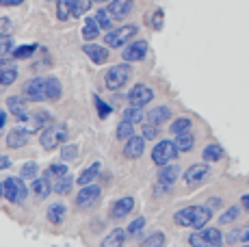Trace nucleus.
Masks as SVG:
<instances>
[{
  "label": "nucleus",
  "instance_id": "a18cd8bd",
  "mask_svg": "<svg viewBox=\"0 0 249 247\" xmlns=\"http://www.w3.org/2000/svg\"><path fill=\"white\" fill-rule=\"evenodd\" d=\"M16 50L13 48V39L9 35H0V56H7Z\"/></svg>",
  "mask_w": 249,
  "mask_h": 247
},
{
  "label": "nucleus",
  "instance_id": "bb28decb",
  "mask_svg": "<svg viewBox=\"0 0 249 247\" xmlns=\"http://www.w3.org/2000/svg\"><path fill=\"white\" fill-rule=\"evenodd\" d=\"M100 37V26L98 22H95V18H87V20L83 22V39L87 41H93Z\"/></svg>",
  "mask_w": 249,
  "mask_h": 247
},
{
  "label": "nucleus",
  "instance_id": "864d4df0",
  "mask_svg": "<svg viewBox=\"0 0 249 247\" xmlns=\"http://www.w3.org/2000/svg\"><path fill=\"white\" fill-rule=\"evenodd\" d=\"M11 167V160L7 159V156H0V172H2V169H9Z\"/></svg>",
  "mask_w": 249,
  "mask_h": 247
},
{
  "label": "nucleus",
  "instance_id": "bf43d9fd",
  "mask_svg": "<svg viewBox=\"0 0 249 247\" xmlns=\"http://www.w3.org/2000/svg\"><path fill=\"white\" fill-rule=\"evenodd\" d=\"M0 195H4V187H2V182H0Z\"/></svg>",
  "mask_w": 249,
  "mask_h": 247
},
{
  "label": "nucleus",
  "instance_id": "8fccbe9b",
  "mask_svg": "<svg viewBox=\"0 0 249 247\" xmlns=\"http://www.w3.org/2000/svg\"><path fill=\"white\" fill-rule=\"evenodd\" d=\"M150 26H154L156 31L162 28V9H156L154 16H150Z\"/></svg>",
  "mask_w": 249,
  "mask_h": 247
},
{
  "label": "nucleus",
  "instance_id": "7ed1b4c3",
  "mask_svg": "<svg viewBox=\"0 0 249 247\" xmlns=\"http://www.w3.org/2000/svg\"><path fill=\"white\" fill-rule=\"evenodd\" d=\"M180 150L178 145H176V141H159V143L152 148V160H154V165H159V167H165V165L174 163L176 159H178Z\"/></svg>",
  "mask_w": 249,
  "mask_h": 247
},
{
  "label": "nucleus",
  "instance_id": "a19ab883",
  "mask_svg": "<svg viewBox=\"0 0 249 247\" xmlns=\"http://www.w3.org/2000/svg\"><path fill=\"white\" fill-rule=\"evenodd\" d=\"M61 159H63V163L76 160V159H78V145H74V143L63 145V148H61Z\"/></svg>",
  "mask_w": 249,
  "mask_h": 247
},
{
  "label": "nucleus",
  "instance_id": "0eeeda50",
  "mask_svg": "<svg viewBox=\"0 0 249 247\" xmlns=\"http://www.w3.org/2000/svg\"><path fill=\"white\" fill-rule=\"evenodd\" d=\"M4 187V199L9 204H24L28 197V187L22 182V178H7L2 182Z\"/></svg>",
  "mask_w": 249,
  "mask_h": 247
},
{
  "label": "nucleus",
  "instance_id": "9b49d317",
  "mask_svg": "<svg viewBox=\"0 0 249 247\" xmlns=\"http://www.w3.org/2000/svg\"><path fill=\"white\" fill-rule=\"evenodd\" d=\"M208 176H210L208 163H197V165H191L184 172V182L186 187H199V184H204L208 180Z\"/></svg>",
  "mask_w": 249,
  "mask_h": 247
},
{
  "label": "nucleus",
  "instance_id": "473e14b6",
  "mask_svg": "<svg viewBox=\"0 0 249 247\" xmlns=\"http://www.w3.org/2000/svg\"><path fill=\"white\" fill-rule=\"evenodd\" d=\"M141 247H165V232H160V230L152 232L147 239L141 241Z\"/></svg>",
  "mask_w": 249,
  "mask_h": 247
},
{
  "label": "nucleus",
  "instance_id": "4d7b16f0",
  "mask_svg": "<svg viewBox=\"0 0 249 247\" xmlns=\"http://www.w3.org/2000/svg\"><path fill=\"white\" fill-rule=\"evenodd\" d=\"M208 204H210V208H219V206H221V199H219V197H213Z\"/></svg>",
  "mask_w": 249,
  "mask_h": 247
},
{
  "label": "nucleus",
  "instance_id": "e433bc0d",
  "mask_svg": "<svg viewBox=\"0 0 249 247\" xmlns=\"http://www.w3.org/2000/svg\"><path fill=\"white\" fill-rule=\"evenodd\" d=\"M70 174V167H68V163H52L50 167H48V172L46 176L48 178H63V176H68Z\"/></svg>",
  "mask_w": 249,
  "mask_h": 247
},
{
  "label": "nucleus",
  "instance_id": "de8ad7c7",
  "mask_svg": "<svg viewBox=\"0 0 249 247\" xmlns=\"http://www.w3.org/2000/svg\"><path fill=\"white\" fill-rule=\"evenodd\" d=\"M91 2H93V0H76V7H74V13H71V16L80 18L83 13H87L91 9Z\"/></svg>",
  "mask_w": 249,
  "mask_h": 247
},
{
  "label": "nucleus",
  "instance_id": "f03ea898",
  "mask_svg": "<svg viewBox=\"0 0 249 247\" xmlns=\"http://www.w3.org/2000/svg\"><path fill=\"white\" fill-rule=\"evenodd\" d=\"M226 236L221 234L219 228H202L189 234V245L191 247H223Z\"/></svg>",
  "mask_w": 249,
  "mask_h": 247
},
{
  "label": "nucleus",
  "instance_id": "37998d69",
  "mask_svg": "<svg viewBox=\"0 0 249 247\" xmlns=\"http://www.w3.org/2000/svg\"><path fill=\"white\" fill-rule=\"evenodd\" d=\"M141 137L145 141H152V139H156L159 137V126H154V124H143V128H141Z\"/></svg>",
  "mask_w": 249,
  "mask_h": 247
},
{
  "label": "nucleus",
  "instance_id": "f8f14e48",
  "mask_svg": "<svg viewBox=\"0 0 249 247\" xmlns=\"http://www.w3.org/2000/svg\"><path fill=\"white\" fill-rule=\"evenodd\" d=\"M7 106L9 111L13 113L18 122H31V113H28V106H26V98H20V96H11L7 100Z\"/></svg>",
  "mask_w": 249,
  "mask_h": 247
},
{
  "label": "nucleus",
  "instance_id": "4be33fe9",
  "mask_svg": "<svg viewBox=\"0 0 249 247\" xmlns=\"http://www.w3.org/2000/svg\"><path fill=\"white\" fill-rule=\"evenodd\" d=\"M132 7H135L132 0H113V2L108 4V13H111L115 20H124V18L132 11Z\"/></svg>",
  "mask_w": 249,
  "mask_h": 247
},
{
  "label": "nucleus",
  "instance_id": "c756f323",
  "mask_svg": "<svg viewBox=\"0 0 249 247\" xmlns=\"http://www.w3.org/2000/svg\"><path fill=\"white\" fill-rule=\"evenodd\" d=\"M31 122H33L31 124V130L35 132L37 128H48V126H50V124H52V115L48 111H37L35 115L31 117Z\"/></svg>",
  "mask_w": 249,
  "mask_h": 247
},
{
  "label": "nucleus",
  "instance_id": "052dcab7",
  "mask_svg": "<svg viewBox=\"0 0 249 247\" xmlns=\"http://www.w3.org/2000/svg\"><path fill=\"white\" fill-rule=\"evenodd\" d=\"M98 2H107V0H98Z\"/></svg>",
  "mask_w": 249,
  "mask_h": 247
},
{
  "label": "nucleus",
  "instance_id": "5701e85b",
  "mask_svg": "<svg viewBox=\"0 0 249 247\" xmlns=\"http://www.w3.org/2000/svg\"><path fill=\"white\" fill-rule=\"evenodd\" d=\"M61 93H63L61 80L56 78V76H48L46 78V98L52 100V102H56V100L61 98Z\"/></svg>",
  "mask_w": 249,
  "mask_h": 247
},
{
  "label": "nucleus",
  "instance_id": "58836bf2",
  "mask_svg": "<svg viewBox=\"0 0 249 247\" xmlns=\"http://www.w3.org/2000/svg\"><path fill=\"white\" fill-rule=\"evenodd\" d=\"M145 228V217H137L135 221H130V226L126 228L128 236H132V239H141V230Z\"/></svg>",
  "mask_w": 249,
  "mask_h": 247
},
{
  "label": "nucleus",
  "instance_id": "7c9ffc66",
  "mask_svg": "<svg viewBox=\"0 0 249 247\" xmlns=\"http://www.w3.org/2000/svg\"><path fill=\"white\" fill-rule=\"evenodd\" d=\"M18 80V70L13 65H7L4 70H0V87H9Z\"/></svg>",
  "mask_w": 249,
  "mask_h": 247
},
{
  "label": "nucleus",
  "instance_id": "393cba45",
  "mask_svg": "<svg viewBox=\"0 0 249 247\" xmlns=\"http://www.w3.org/2000/svg\"><path fill=\"white\" fill-rule=\"evenodd\" d=\"M100 169H102V165H100V160H95V163H91L87 169H83L78 176V184L80 187H87V184H91L95 180V176L100 174Z\"/></svg>",
  "mask_w": 249,
  "mask_h": 247
},
{
  "label": "nucleus",
  "instance_id": "6e6552de",
  "mask_svg": "<svg viewBox=\"0 0 249 247\" xmlns=\"http://www.w3.org/2000/svg\"><path fill=\"white\" fill-rule=\"evenodd\" d=\"M137 33H139L137 24H124V26H119L117 31H108L107 37H104V41H107L108 48H119V46H124V44L135 39Z\"/></svg>",
  "mask_w": 249,
  "mask_h": 247
},
{
  "label": "nucleus",
  "instance_id": "f3484780",
  "mask_svg": "<svg viewBox=\"0 0 249 247\" xmlns=\"http://www.w3.org/2000/svg\"><path fill=\"white\" fill-rule=\"evenodd\" d=\"M65 217H68V208H65L63 202H52L48 204L46 208V219L52 223V226H61V223L65 221Z\"/></svg>",
  "mask_w": 249,
  "mask_h": 247
},
{
  "label": "nucleus",
  "instance_id": "49530a36",
  "mask_svg": "<svg viewBox=\"0 0 249 247\" xmlns=\"http://www.w3.org/2000/svg\"><path fill=\"white\" fill-rule=\"evenodd\" d=\"M93 100H95V108H98V115H100V117H102V120H107V117H108V115H111V111H113V108H111V106H108V104H107V102H104V100H102V98H98V96H95Z\"/></svg>",
  "mask_w": 249,
  "mask_h": 247
},
{
  "label": "nucleus",
  "instance_id": "c03bdc74",
  "mask_svg": "<svg viewBox=\"0 0 249 247\" xmlns=\"http://www.w3.org/2000/svg\"><path fill=\"white\" fill-rule=\"evenodd\" d=\"M35 50H37L35 44H31V46H20V48H16V50L11 52V54H13V59H28V56H31Z\"/></svg>",
  "mask_w": 249,
  "mask_h": 247
},
{
  "label": "nucleus",
  "instance_id": "c85d7f7f",
  "mask_svg": "<svg viewBox=\"0 0 249 247\" xmlns=\"http://www.w3.org/2000/svg\"><path fill=\"white\" fill-rule=\"evenodd\" d=\"M74 7H76V0H56V18L61 22H65L74 13Z\"/></svg>",
  "mask_w": 249,
  "mask_h": 247
},
{
  "label": "nucleus",
  "instance_id": "6ab92c4d",
  "mask_svg": "<svg viewBox=\"0 0 249 247\" xmlns=\"http://www.w3.org/2000/svg\"><path fill=\"white\" fill-rule=\"evenodd\" d=\"M31 191L35 193L37 199H46L52 191H54V187H52V182H50V178H48V176H41V178H35V180H33Z\"/></svg>",
  "mask_w": 249,
  "mask_h": 247
},
{
  "label": "nucleus",
  "instance_id": "39448f33",
  "mask_svg": "<svg viewBox=\"0 0 249 247\" xmlns=\"http://www.w3.org/2000/svg\"><path fill=\"white\" fill-rule=\"evenodd\" d=\"M68 130H65L63 126H56V124H50L48 128H44L41 130V135H39V143H41V148L44 150H54V148H59V145H63L65 141H68Z\"/></svg>",
  "mask_w": 249,
  "mask_h": 247
},
{
  "label": "nucleus",
  "instance_id": "6e6d98bb",
  "mask_svg": "<svg viewBox=\"0 0 249 247\" xmlns=\"http://www.w3.org/2000/svg\"><path fill=\"white\" fill-rule=\"evenodd\" d=\"M241 204H243V208H245V211H249V193H245V195L241 197Z\"/></svg>",
  "mask_w": 249,
  "mask_h": 247
},
{
  "label": "nucleus",
  "instance_id": "dca6fc26",
  "mask_svg": "<svg viewBox=\"0 0 249 247\" xmlns=\"http://www.w3.org/2000/svg\"><path fill=\"white\" fill-rule=\"evenodd\" d=\"M31 132H33L31 128H22V126L13 128V130L7 135V145L13 148V150L24 148V145L28 143V139H31Z\"/></svg>",
  "mask_w": 249,
  "mask_h": 247
},
{
  "label": "nucleus",
  "instance_id": "5fc2aeb1",
  "mask_svg": "<svg viewBox=\"0 0 249 247\" xmlns=\"http://www.w3.org/2000/svg\"><path fill=\"white\" fill-rule=\"evenodd\" d=\"M241 243H249V226L243 228V234H241Z\"/></svg>",
  "mask_w": 249,
  "mask_h": 247
},
{
  "label": "nucleus",
  "instance_id": "a878e982",
  "mask_svg": "<svg viewBox=\"0 0 249 247\" xmlns=\"http://www.w3.org/2000/svg\"><path fill=\"white\" fill-rule=\"evenodd\" d=\"M204 163H217V160L223 159V148L219 143H208L202 152Z\"/></svg>",
  "mask_w": 249,
  "mask_h": 247
},
{
  "label": "nucleus",
  "instance_id": "9d476101",
  "mask_svg": "<svg viewBox=\"0 0 249 247\" xmlns=\"http://www.w3.org/2000/svg\"><path fill=\"white\" fill-rule=\"evenodd\" d=\"M128 102H130V106H139V108H143L145 104H150L152 100H154V91H152V87H147V85H143V83H139L135 85V87L128 91Z\"/></svg>",
  "mask_w": 249,
  "mask_h": 247
},
{
  "label": "nucleus",
  "instance_id": "f704fd0d",
  "mask_svg": "<svg viewBox=\"0 0 249 247\" xmlns=\"http://www.w3.org/2000/svg\"><path fill=\"white\" fill-rule=\"evenodd\" d=\"M176 145H178L180 152H191L195 145V137L191 132H184V135H178L176 137Z\"/></svg>",
  "mask_w": 249,
  "mask_h": 247
},
{
  "label": "nucleus",
  "instance_id": "20e7f679",
  "mask_svg": "<svg viewBox=\"0 0 249 247\" xmlns=\"http://www.w3.org/2000/svg\"><path fill=\"white\" fill-rule=\"evenodd\" d=\"M130 76H132V68L128 63L113 65V68H108V72L104 74L107 89H108V91H117V89H122L124 85L130 80Z\"/></svg>",
  "mask_w": 249,
  "mask_h": 247
},
{
  "label": "nucleus",
  "instance_id": "2eb2a0df",
  "mask_svg": "<svg viewBox=\"0 0 249 247\" xmlns=\"http://www.w3.org/2000/svg\"><path fill=\"white\" fill-rule=\"evenodd\" d=\"M135 208V199L132 197H122V199H115L111 211H108V215H111V219H124V217L130 215V211Z\"/></svg>",
  "mask_w": 249,
  "mask_h": 247
},
{
  "label": "nucleus",
  "instance_id": "79ce46f5",
  "mask_svg": "<svg viewBox=\"0 0 249 247\" xmlns=\"http://www.w3.org/2000/svg\"><path fill=\"white\" fill-rule=\"evenodd\" d=\"M37 174H39V165H37V163H26L22 167V172H20V178H24V180H35Z\"/></svg>",
  "mask_w": 249,
  "mask_h": 247
},
{
  "label": "nucleus",
  "instance_id": "c9c22d12",
  "mask_svg": "<svg viewBox=\"0 0 249 247\" xmlns=\"http://www.w3.org/2000/svg\"><path fill=\"white\" fill-rule=\"evenodd\" d=\"M115 135H117V139H122V141H128L130 137H135V124H130V122H124L117 126V130H115Z\"/></svg>",
  "mask_w": 249,
  "mask_h": 247
},
{
  "label": "nucleus",
  "instance_id": "cd10ccee",
  "mask_svg": "<svg viewBox=\"0 0 249 247\" xmlns=\"http://www.w3.org/2000/svg\"><path fill=\"white\" fill-rule=\"evenodd\" d=\"M191 128H193V122H191V117H178V120H174L169 124V130L171 135H184V132H191Z\"/></svg>",
  "mask_w": 249,
  "mask_h": 247
},
{
  "label": "nucleus",
  "instance_id": "09e8293b",
  "mask_svg": "<svg viewBox=\"0 0 249 247\" xmlns=\"http://www.w3.org/2000/svg\"><path fill=\"white\" fill-rule=\"evenodd\" d=\"M241 234H243V228H234V230H230L226 234V243L228 245H234L241 241Z\"/></svg>",
  "mask_w": 249,
  "mask_h": 247
},
{
  "label": "nucleus",
  "instance_id": "603ef678",
  "mask_svg": "<svg viewBox=\"0 0 249 247\" xmlns=\"http://www.w3.org/2000/svg\"><path fill=\"white\" fill-rule=\"evenodd\" d=\"M24 0H0V4L2 7H20Z\"/></svg>",
  "mask_w": 249,
  "mask_h": 247
},
{
  "label": "nucleus",
  "instance_id": "72a5a7b5",
  "mask_svg": "<svg viewBox=\"0 0 249 247\" xmlns=\"http://www.w3.org/2000/svg\"><path fill=\"white\" fill-rule=\"evenodd\" d=\"M238 215H241V206H230L228 211H223L221 215H219V223H221V226L234 223V221H238Z\"/></svg>",
  "mask_w": 249,
  "mask_h": 247
},
{
  "label": "nucleus",
  "instance_id": "2f4dec72",
  "mask_svg": "<svg viewBox=\"0 0 249 247\" xmlns=\"http://www.w3.org/2000/svg\"><path fill=\"white\" fill-rule=\"evenodd\" d=\"M71 187H74V178L68 174V176H63V178H59L54 182V193H59V195H68V193L71 191Z\"/></svg>",
  "mask_w": 249,
  "mask_h": 247
},
{
  "label": "nucleus",
  "instance_id": "680f3d73",
  "mask_svg": "<svg viewBox=\"0 0 249 247\" xmlns=\"http://www.w3.org/2000/svg\"><path fill=\"white\" fill-rule=\"evenodd\" d=\"M243 247H249V243H245V245H243Z\"/></svg>",
  "mask_w": 249,
  "mask_h": 247
},
{
  "label": "nucleus",
  "instance_id": "412c9836",
  "mask_svg": "<svg viewBox=\"0 0 249 247\" xmlns=\"http://www.w3.org/2000/svg\"><path fill=\"white\" fill-rule=\"evenodd\" d=\"M126 236H128V232L124 230V228H113V230L102 239L100 247H124Z\"/></svg>",
  "mask_w": 249,
  "mask_h": 247
},
{
  "label": "nucleus",
  "instance_id": "f257e3e1",
  "mask_svg": "<svg viewBox=\"0 0 249 247\" xmlns=\"http://www.w3.org/2000/svg\"><path fill=\"white\" fill-rule=\"evenodd\" d=\"M213 219V208L210 206H186L174 212V221L182 228H193V230H202L208 226V221Z\"/></svg>",
  "mask_w": 249,
  "mask_h": 247
},
{
  "label": "nucleus",
  "instance_id": "ea45409f",
  "mask_svg": "<svg viewBox=\"0 0 249 247\" xmlns=\"http://www.w3.org/2000/svg\"><path fill=\"white\" fill-rule=\"evenodd\" d=\"M143 120V111L139 106H128L124 111V122H130V124H139Z\"/></svg>",
  "mask_w": 249,
  "mask_h": 247
},
{
  "label": "nucleus",
  "instance_id": "3c124183",
  "mask_svg": "<svg viewBox=\"0 0 249 247\" xmlns=\"http://www.w3.org/2000/svg\"><path fill=\"white\" fill-rule=\"evenodd\" d=\"M9 28H11V20H7V18H0V35H7Z\"/></svg>",
  "mask_w": 249,
  "mask_h": 247
},
{
  "label": "nucleus",
  "instance_id": "ddd939ff",
  "mask_svg": "<svg viewBox=\"0 0 249 247\" xmlns=\"http://www.w3.org/2000/svg\"><path fill=\"white\" fill-rule=\"evenodd\" d=\"M147 54V41L145 39H137L132 41L130 46H126L124 48V59H126V63H132V61H143Z\"/></svg>",
  "mask_w": 249,
  "mask_h": 247
},
{
  "label": "nucleus",
  "instance_id": "a211bd4d",
  "mask_svg": "<svg viewBox=\"0 0 249 247\" xmlns=\"http://www.w3.org/2000/svg\"><path fill=\"white\" fill-rule=\"evenodd\" d=\"M145 152V139L143 137H139V135H135V137H130V139L126 141V145H124V156L126 159H139V156Z\"/></svg>",
  "mask_w": 249,
  "mask_h": 247
},
{
  "label": "nucleus",
  "instance_id": "4c0bfd02",
  "mask_svg": "<svg viewBox=\"0 0 249 247\" xmlns=\"http://www.w3.org/2000/svg\"><path fill=\"white\" fill-rule=\"evenodd\" d=\"M95 22H98V26L100 28H104V31H111V26H113V20H111V13H108V9H100L98 13H95Z\"/></svg>",
  "mask_w": 249,
  "mask_h": 247
},
{
  "label": "nucleus",
  "instance_id": "423d86ee",
  "mask_svg": "<svg viewBox=\"0 0 249 247\" xmlns=\"http://www.w3.org/2000/svg\"><path fill=\"white\" fill-rule=\"evenodd\" d=\"M100 199H102V187H98V184H87V187H83L76 193L74 204L78 211H91V208H95L100 204Z\"/></svg>",
  "mask_w": 249,
  "mask_h": 247
},
{
  "label": "nucleus",
  "instance_id": "13d9d810",
  "mask_svg": "<svg viewBox=\"0 0 249 247\" xmlns=\"http://www.w3.org/2000/svg\"><path fill=\"white\" fill-rule=\"evenodd\" d=\"M4 124H7V113H4L2 108H0V128H2Z\"/></svg>",
  "mask_w": 249,
  "mask_h": 247
},
{
  "label": "nucleus",
  "instance_id": "b1692460",
  "mask_svg": "<svg viewBox=\"0 0 249 247\" xmlns=\"http://www.w3.org/2000/svg\"><path fill=\"white\" fill-rule=\"evenodd\" d=\"M169 117H171L169 106H154L150 113H147V120H150V124H154V126H160V124L169 122Z\"/></svg>",
  "mask_w": 249,
  "mask_h": 247
},
{
  "label": "nucleus",
  "instance_id": "1a4fd4ad",
  "mask_svg": "<svg viewBox=\"0 0 249 247\" xmlns=\"http://www.w3.org/2000/svg\"><path fill=\"white\" fill-rule=\"evenodd\" d=\"M22 93L26 100H31V102H44L46 98V78H41V76H37V78H31L24 83L22 87Z\"/></svg>",
  "mask_w": 249,
  "mask_h": 247
},
{
  "label": "nucleus",
  "instance_id": "aec40b11",
  "mask_svg": "<svg viewBox=\"0 0 249 247\" xmlns=\"http://www.w3.org/2000/svg\"><path fill=\"white\" fill-rule=\"evenodd\" d=\"M83 52L93 61L95 65H102L108 61V50L104 46H95V44H85L83 46Z\"/></svg>",
  "mask_w": 249,
  "mask_h": 247
},
{
  "label": "nucleus",
  "instance_id": "4468645a",
  "mask_svg": "<svg viewBox=\"0 0 249 247\" xmlns=\"http://www.w3.org/2000/svg\"><path fill=\"white\" fill-rule=\"evenodd\" d=\"M178 178H180V167L176 163H169V165H165V167L159 169V184L160 187H165L167 191L174 187Z\"/></svg>",
  "mask_w": 249,
  "mask_h": 247
}]
</instances>
